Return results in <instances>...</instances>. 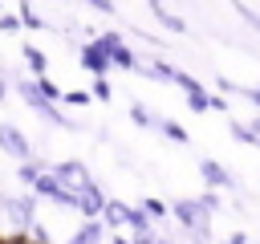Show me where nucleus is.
Here are the masks:
<instances>
[{"label": "nucleus", "mask_w": 260, "mask_h": 244, "mask_svg": "<svg viewBox=\"0 0 260 244\" xmlns=\"http://www.w3.org/2000/svg\"><path fill=\"white\" fill-rule=\"evenodd\" d=\"M53 179H57V183H61V187L73 195V203H77L85 191H93V187H98L85 163H57V167H53Z\"/></svg>", "instance_id": "obj_1"}, {"label": "nucleus", "mask_w": 260, "mask_h": 244, "mask_svg": "<svg viewBox=\"0 0 260 244\" xmlns=\"http://www.w3.org/2000/svg\"><path fill=\"white\" fill-rule=\"evenodd\" d=\"M199 175H203V183L215 187V191H236V187H240V183H236V171H228V167L215 163V159H199Z\"/></svg>", "instance_id": "obj_2"}, {"label": "nucleus", "mask_w": 260, "mask_h": 244, "mask_svg": "<svg viewBox=\"0 0 260 244\" xmlns=\"http://www.w3.org/2000/svg\"><path fill=\"white\" fill-rule=\"evenodd\" d=\"M0 207L8 211V220H12L16 228H28V232H32V224H37V203H32V195H12V199H0Z\"/></svg>", "instance_id": "obj_3"}, {"label": "nucleus", "mask_w": 260, "mask_h": 244, "mask_svg": "<svg viewBox=\"0 0 260 244\" xmlns=\"http://www.w3.org/2000/svg\"><path fill=\"white\" fill-rule=\"evenodd\" d=\"M0 150H4V155H12V159H20V163H28V155H32L28 138H24L12 122H0Z\"/></svg>", "instance_id": "obj_4"}, {"label": "nucleus", "mask_w": 260, "mask_h": 244, "mask_svg": "<svg viewBox=\"0 0 260 244\" xmlns=\"http://www.w3.org/2000/svg\"><path fill=\"white\" fill-rule=\"evenodd\" d=\"M81 65H85L89 73H98V77H102V73L110 69V57H106V49H102L98 41H89V45H81Z\"/></svg>", "instance_id": "obj_5"}, {"label": "nucleus", "mask_w": 260, "mask_h": 244, "mask_svg": "<svg viewBox=\"0 0 260 244\" xmlns=\"http://www.w3.org/2000/svg\"><path fill=\"white\" fill-rule=\"evenodd\" d=\"M16 94H20V98H24V102H28V106H32L37 114H41V118H45V114L53 110V102H49V98L41 94V85H37V81H16Z\"/></svg>", "instance_id": "obj_6"}, {"label": "nucleus", "mask_w": 260, "mask_h": 244, "mask_svg": "<svg viewBox=\"0 0 260 244\" xmlns=\"http://www.w3.org/2000/svg\"><path fill=\"white\" fill-rule=\"evenodd\" d=\"M102 240H106V228H102L98 220H85V224H81L65 244H102Z\"/></svg>", "instance_id": "obj_7"}, {"label": "nucleus", "mask_w": 260, "mask_h": 244, "mask_svg": "<svg viewBox=\"0 0 260 244\" xmlns=\"http://www.w3.org/2000/svg\"><path fill=\"white\" fill-rule=\"evenodd\" d=\"M106 224L110 228H122V224H130V203H122V199H106Z\"/></svg>", "instance_id": "obj_8"}, {"label": "nucleus", "mask_w": 260, "mask_h": 244, "mask_svg": "<svg viewBox=\"0 0 260 244\" xmlns=\"http://www.w3.org/2000/svg\"><path fill=\"white\" fill-rule=\"evenodd\" d=\"M130 118H134V126H146V130H162V118H158V114H150L142 102H130Z\"/></svg>", "instance_id": "obj_9"}, {"label": "nucleus", "mask_w": 260, "mask_h": 244, "mask_svg": "<svg viewBox=\"0 0 260 244\" xmlns=\"http://www.w3.org/2000/svg\"><path fill=\"white\" fill-rule=\"evenodd\" d=\"M150 12L158 16V24H162V28H171V33H187V20H179V16H175V12H167L162 4H150Z\"/></svg>", "instance_id": "obj_10"}, {"label": "nucleus", "mask_w": 260, "mask_h": 244, "mask_svg": "<svg viewBox=\"0 0 260 244\" xmlns=\"http://www.w3.org/2000/svg\"><path fill=\"white\" fill-rule=\"evenodd\" d=\"M24 61H28V69H32V73H45V69H49V61H45V53H41V49H32V45L24 49Z\"/></svg>", "instance_id": "obj_11"}, {"label": "nucleus", "mask_w": 260, "mask_h": 244, "mask_svg": "<svg viewBox=\"0 0 260 244\" xmlns=\"http://www.w3.org/2000/svg\"><path fill=\"white\" fill-rule=\"evenodd\" d=\"M187 106H191L195 114H203V110H211V98H207V89H195V94H187Z\"/></svg>", "instance_id": "obj_12"}, {"label": "nucleus", "mask_w": 260, "mask_h": 244, "mask_svg": "<svg viewBox=\"0 0 260 244\" xmlns=\"http://www.w3.org/2000/svg\"><path fill=\"white\" fill-rule=\"evenodd\" d=\"M232 134H236L240 142H248V146H260V138L252 134V126H244V122H232Z\"/></svg>", "instance_id": "obj_13"}, {"label": "nucleus", "mask_w": 260, "mask_h": 244, "mask_svg": "<svg viewBox=\"0 0 260 244\" xmlns=\"http://www.w3.org/2000/svg\"><path fill=\"white\" fill-rule=\"evenodd\" d=\"M158 134H167L171 142H187V130H183V126H175V122H167V118H162V130H158Z\"/></svg>", "instance_id": "obj_14"}, {"label": "nucleus", "mask_w": 260, "mask_h": 244, "mask_svg": "<svg viewBox=\"0 0 260 244\" xmlns=\"http://www.w3.org/2000/svg\"><path fill=\"white\" fill-rule=\"evenodd\" d=\"M20 179L24 183H37L41 179V163H20Z\"/></svg>", "instance_id": "obj_15"}, {"label": "nucleus", "mask_w": 260, "mask_h": 244, "mask_svg": "<svg viewBox=\"0 0 260 244\" xmlns=\"http://www.w3.org/2000/svg\"><path fill=\"white\" fill-rule=\"evenodd\" d=\"M142 211H150V216H158V220H162V216H167L171 207H167L162 199H142Z\"/></svg>", "instance_id": "obj_16"}, {"label": "nucleus", "mask_w": 260, "mask_h": 244, "mask_svg": "<svg viewBox=\"0 0 260 244\" xmlns=\"http://www.w3.org/2000/svg\"><path fill=\"white\" fill-rule=\"evenodd\" d=\"M93 98L110 102V81H106V77H98V81H93Z\"/></svg>", "instance_id": "obj_17"}, {"label": "nucleus", "mask_w": 260, "mask_h": 244, "mask_svg": "<svg viewBox=\"0 0 260 244\" xmlns=\"http://www.w3.org/2000/svg\"><path fill=\"white\" fill-rule=\"evenodd\" d=\"M24 20H16V16H0V33H16Z\"/></svg>", "instance_id": "obj_18"}, {"label": "nucleus", "mask_w": 260, "mask_h": 244, "mask_svg": "<svg viewBox=\"0 0 260 244\" xmlns=\"http://www.w3.org/2000/svg\"><path fill=\"white\" fill-rule=\"evenodd\" d=\"M199 203H203V207H207V211H211V216H215V211H219V195H211V191H207V195H199Z\"/></svg>", "instance_id": "obj_19"}, {"label": "nucleus", "mask_w": 260, "mask_h": 244, "mask_svg": "<svg viewBox=\"0 0 260 244\" xmlns=\"http://www.w3.org/2000/svg\"><path fill=\"white\" fill-rule=\"evenodd\" d=\"M240 16H248V24H252V28H260V16H256L248 4H240Z\"/></svg>", "instance_id": "obj_20"}, {"label": "nucleus", "mask_w": 260, "mask_h": 244, "mask_svg": "<svg viewBox=\"0 0 260 244\" xmlns=\"http://www.w3.org/2000/svg\"><path fill=\"white\" fill-rule=\"evenodd\" d=\"M93 12H106V16H114V4H110V0H93Z\"/></svg>", "instance_id": "obj_21"}, {"label": "nucleus", "mask_w": 260, "mask_h": 244, "mask_svg": "<svg viewBox=\"0 0 260 244\" xmlns=\"http://www.w3.org/2000/svg\"><path fill=\"white\" fill-rule=\"evenodd\" d=\"M65 102H73V106H85V102H89V94H65Z\"/></svg>", "instance_id": "obj_22"}, {"label": "nucleus", "mask_w": 260, "mask_h": 244, "mask_svg": "<svg viewBox=\"0 0 260 244\" xmlns=\"http://www.w3.org/2000/svg\"><path fill=\"white\" fill-rule=\"evenodd\" d=\"M0 244H37V240H24V236H12V240H0Z\"/></svg>", "instance_id": "obj_23"}, {"label": "nucleus", "mask_w": 260, "mask_h": 244, "mask_svg": "<svg viewBox=\"0 0 260 244\" xmlns=\"http://www.w3.org/2000/svg\"><path fill=\"white\" fill-rule=\"evenodd\" d=\"M154 244H175V240L171 236H154Z\"/></svg>", "instance_id": "obj_24"}, {"label": "nucleus", "mask_w": 260, "mask_h": 244, "mask_svg": "<svg viewBox=\"0 0 260 244\" xmlns=\"http://www.w3.org/2000/svg\"><path fill=\"white\" fill-rule=\"evenodd\" d=\"M4 85H8V81H4V77H0V102H4V94H8V89H4Z\"/></svg>", "instance_id": "obj_25"}]
</instances>
